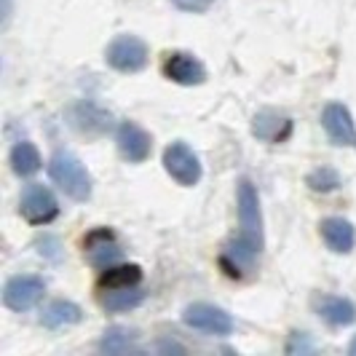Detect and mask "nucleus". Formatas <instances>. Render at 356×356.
Returning <instances> with one entry per match:
<instances>
[{"instance_id":"20","label":"nucleus","mask_w":356,"mask_h":356,"mask_svg":"<svg viewBox=\"0 0 356 356\" xmlns=\"http://www.w3.org/2000/svg\"><path fill=\"white\" fill-rule=\"evenodd\" d=\"M99 351L113 356L137 351V332L129 330V327H110V330H105L102 340H99Z\"/></svg>"},{"instance_id":"2","label":"nucleus","mask_w":356,"mask_h":356,"mask_svg":"<svg viewBox=\"0 0 356 356\" xmlns=\"http://www.w3.org/2000/svg\"><path fill=\"white\" fill-rule=\"evenodd\" d=\"M49 175L59 185V191L72 201H86L91 196V175L83 161L70 150H56L49 159Z\"/></svg>"},{"instance_id":"21","label":"nucleus","mask_w":356,"mask_h":356,"mask_svg":"<svg viewBox=\"0 0 356 356\" xmlns=\"http://www.w3.org/2000/svg\"><path fill=\"white\" fill-rule=\"evenodd\" d=\"M308 188L314 191V193H332V191H338L340 188V175L332 169V166H319V169H314L308 177Z\"/></svg>"},{"instance_id":"10","label":"nucleus","mask_w":356,"mask_h":356,"mask_svg":"<svg viewBox=\"0 0 356 356\" xmlns=\"http://www.w3.org/2000/svg\"><path fill=\"white\" fill-rule=\"evenodd\" d=\"M115 145H118V153L129 163H143V161L150 159L153 137L145 131L143 126L134 124V121H121L118 131H115Z\"/></svg>"},{"instance_id":"7","label":"nucleus","mask_w":356,"mask_h":356,"mask_svg":"<svg viewBox=\"0 0 356 356\" xmlns=\"http://www.w3.org/2000/svg\"><path fill=\"white\" fill-rule=\"evenodd\" d=\"M43 292H46V282L40 276H33V273L11 276L3 286V303H6V308L17 311V314H24L33 305H38Z\"/></svg>"},{"instance_id":"14","label":"nucleus","mask_w":356,"mask_h":356,"mask_svg":"<svg viewBox=\"0 0 356 356\" xmlns=\"http://www.w3.org/2000/svg\"><path fill=\"white\" fill-rule=\"evenodd\" d=\"M321 238L335 254H348L356 244V231L343 217H327L321 220Z\"/></svg>"},{"instance_id":"13","label":"nucleus","mask_w":356,"mask_h":356,"mask_svg":"<svg viewBox=\"0 0 356 356\" xmlns=\"http://www.w3.org/2000/svg\"><path fill=\"white\" fill-rule=\"evenodd\" d=\"M252 134L263 143H284L292 134V121L279 110H260L252 118Z\"/></svg>"},{"instance_id":"8","label":"nucleus","mask_w":356,"mask_h":356,"mask_svg":"<svg viewBox=\"0 0 356 356\" xmlns=\"http://www.w3.org/2000/svg\"><path fill=\"white\" fill-rule=\"evenodd\" d=\"M163 75L179 86H201L207 81V67L191 51H169L163 56Z\"/></svg>"},{"instance_id":"19","label":"nucleus","mask_w":356,"mask_h":356,"mask_svg":"<svg viewBox=\"0 0 356 356\" xmlns=\"http://www.w3.org/2000/svg\"><path fill=\"white\" fill-rule=\"evenodd\" d=\"M143 268L140 266H110L99 276V289H124V286H140Z\"/></svg>"},{"instance_id":"12","label":"nucleus","mask_w":356,"mask_h":356,"mask_svg":"<svg viewBox=\"0 0 356 356\" xmlns=\"http://www.w3.org/2000/svg\"><path fill=\"white\" fill-rule=\"evenodd\" d=\"M314 311L330 327H348L356 321V305L348 298H340V295H316L314 298Z\"/></svg>"},{"instance_id":"5","label":"nucleus","mask_w":356,"mask_h":356,"mask_svg":"<svg viewBox=\"0 0 356 356\" xmlns=\"http://www.w3.org/2000/svg\"><path fill=\"white\" fill-rule=\"evenodd\" d=\"M163 169H166V175L175 179L177 185L182 188H193L198 185V179H201V161L198 156L191 150V145L188 143H172L166 150H163Z\"/></svg>"},{"instance_id":"3","label":"nucleus","mask_w":356,"mask_h":356,"mask_svg":"<svg viewBox=\"0 0 356 356\" xmlns=\"http://www.w3.org/2000/svg\"><path fill=\"white\" fill-rule=\"evenodd\" d=\"M150 59V49L143 38L137 35H118L110 40V46L105 49V62L118 72H140L145 70Z\"/></svg>"},{"instance_id":"15","label":"nucleus","mask_w":356,"mask_h":356,"mask_svg":"<svg viewBox=\"0 0 356 356\" xmlns=\"http://www.w3.org/2000/svg\"><path fill=\"white\" fill-rule=\"evenodd\" d=\"M70 126L81 134H102L110 126V115L91 102H81L70 107Z\"/></svg>"},{"instance_id":"18","label":"nucleus","mask_w":356,"mask_h":356,"mask_svg":"<svg viewBox=\"0 0 356 356\" xmlns=\"http://www.w3.org/2000/svg\"><path fill=\"white\" fill-rule=\"evenodd\" d=\"M43 166V159L38 153V147L33 143H17L11 147V169L19 177H33L38 169Z\"/></svg>"},{"instance_id":"23","label":"nucleus","mask_w":356,"mask_h":356,"mask_svg":"<svg viewBox=\"0 0 356 356\" xmlns=\"http://www.w3.org/2000/svg\"><path fill=\"white\" fill-rule=\"evenodd\" d=\"M348 354H351V356H356V338L351 340V346H348Z\"/></svg>"},{"instance_id":"1","label":"nucleus","mask_w":356,"mask_h":356,"mask_svg":"<svg viewBox=\"0 0 356 356\" xmlns=\"http://www.w3.org/2000/svg\"><path fill=\"white\" fill-rule=\"evenodd\" d=\"M238 236L225 244V252L220 263L225 266L228 276H241V270H250L260 252H263V212H260V198L250 179L238 182Z\"/></svg>"},{"instance_id":"9","label":"nucleus","mask_w":356,"mask_h":356,"mask_svg":"<svg viewBox=\"0 0 356 356\" xmlns=\"http://www.w3.org/2000/svg\"><path fill=\"white\" fill-rule=\"evenodd\" d=\"M121 254H124V250L110 228H97L83 241V257L89 260V266L99 268V270L115 266L121 260Z\"/></svg>"},{"instance_id":"6","label":"nucleus","mask_w":356,"mask_h":356,"mask_svg":"<svg viewBox=\"0 0 356 356\" xmlns=\"http://www.w3.org/2000/svg\"><path fill=\"white\" fill-rule=\"evenodd\" d=\"M182 321H185L191 330H198V332H204V335L225 338V335L233 332L231 314L212 303H191L182 311Z\"/></svg>"},{"instance_id":"22","label":"nucleus","mask_w":356,"mask_h":356,"mask_svg":"<svg viewBox=\"0 0 356 356\" xmlns=\"http://www.w3.org/2000/svg\"><path fill=\"white\" fill-rule=\"evenodd\" d=\"M172 6L185 14H204L214 6V0H172Z\"/></svg>"},{"instance_id":"4","label":"nucleus","mask_w":356,"mask_h":356,"mask_svg":"<svg viewBox=\"0 0 356 356\" xmlns=\"http://www.w3.org/2000/svg\"><path fill=\"white\" fill-rule=\"evenodd\" d=\"M19 212L30 225H49L59 217V201L51 191L40 182H30L22 198H19Z\"/></svg>"},{"instance_id":"11","label":"nucleus","mask_w":356,"mask_h":356,"mask_svg":"<svg viewBox=\"0 0 356 356\" xmlns=\"http://www.w3.org/2000/svg\"><path fill=\"white\" fill-rule=\"evenodd\" d=\"M321 126H324V131H327V137H330L332 145H338V147L356 145V126L346 105L330 102L321 110Z\"/></svg>"},{"instance_id":"17","label":"nucleus","mask_w":356,"mask_h":356,"mask_svg":"<svg viewBox=\"0 0 356 356\" xmlns=\"http://www.w3.org/2000/svg\"><path fill=\"white\" fill-rule=\"evenodd\" d=\"M145 300V292L140 286H124V289H105L102 295V308L107 314H126L140 308Z\"/></svg>"},{"instance_id":"16","label":"nucleus","mask_w":356,"mask_h":356,"mask_svg":"<svg viewBox=\"0 0 356 356\" xmlns=\"http://www.w3.org/2000/svg\"><path fill=\"white\" fill-rule=\"evenodd\" d=\"M81 319H83V311H81V305H75L72 300H54L40 314V324L49 327V330H62V327L78 324Z\"/></svg>"}]
</instances>
